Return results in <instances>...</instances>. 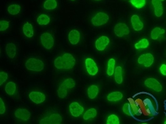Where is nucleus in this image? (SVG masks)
Returning <instances> with one entry per match:
<instances>
[{
	"mask_svg": "<svg viewBox=\"0 0 166 124\" xmlns=\"http://www.w3.org/2000/svg\"><path fill=\"white\" fill-rule=\"evenodd\" d=\"M55 66L58 69H72L75 65V60L71 54L65 53L55 60Z\"/></svg>",
	"mask_w": 166,
	"mask_h": 124,
	"instance_id": "obj_1",
	"label": "nucleus"
},
{
	"mask_svg": "<svg viewBox=\"0 0 166 124\" xmlns=\"http://www.w3.org/2000/svg\"><path fill=\"white\" fill-rule=\"evenodd\" d=\"M44 63L39 59L30 58L26 63V67L31 71L40 72L44 69Z\"/></svg>",
	"mask_w": 166,
	"mask_h": 124,
	"instance_id": "obj_2",
	"label": "nucleus"
},
{
	"mask_svg": "<svg viewBox=\"0 0 166 124\" xmlns=\"http://www.w3.org/2000/svg\"><path fill=\"white\" fill-rule=\"evenodd\" d=\"M109 20V16L104 12H100L96 14L92 18V23L94 26H100L107 23Z\"/></svg>",
	"mask_w": 166,
	"mask_h": 124,
	"instance_id": "obj_3",
	"label": "nucleus"
},
{
	"mask_svg": "<svg viewBox=\"0 0 166 124\" xmlns=\"http://www.w3.org/2000/svg\"><path fill=\"white\" fill-rule=\"evenodd\" d=\"M41 41L42 45L47 50H50L54 45V40L53 36L49 33H44L41 35Z\"/></svg>",
	"mask_w": 166,
	"mask_h": 124,
	"instance_id": "obj_4",
	"label": "nucleus"
},
{
	"mask_svg": "<svg viewBox=\"0 0 166 124\" xmlns=\"http://www.w3.org/2000/svg\"><path fill=\"white\" fill-rule=\"evenodd\" d=\"M154 61V58L152 54L150 53H146L141 55L140 57L138 58V63L139 64L144 65V66L146 67H151Z\"/></svg>",
	"mask_w": 166,
	"mask_h": 124,
	"instance_id": "obj_5",
	"label": "nucleus"
},
{
	"mask_svg": "<svg viewBox=\"0 0 166 124\" xmlns=\"http://www.w3.org/2000/svg\"><path fill=\"white\" fill-rule=\"evenodd\" d=\"M114 33L118 37H123L129 34V28L124 23H117L114 27Z\"/></svg>",
	"mask_w": 166,
	"mask_h": 124,
	"instance_id": "obj_6",
	"label": "nucleus"
},
{
	"mask_svg": "<svg viewBox=\"0 0 166 124\" xmlns=\"http://www.w3.org/2000/svg\"><path fill=\"white\" fill-rule=\"evenodd\" d=\"M62 122V117L58 114H52L40 121L41 124H60Z\"/></svg>",
	"mask_w": 166,
	"mask_h": 124,
	"instance_id": "obj_7",
	"label": "nucleus"
},
{
	"mask_svg": "<svg viewBox=\"0 0 166 124\" xmlns=\"http://www.w3.org/2000/svg\"><path fill=\"white\" fill-rule=\"evenodd\" d=\"M144 84H145L147 87L151 88L156 91H162V85H160V83L158 81L154 79V78H148V79H147L145 81Z\"/></svg>",
	"mask_w": 166,
	"mask_h": 124,
	"instance_id": "obj_8",
	"label": "nucleus"
},
{
	"mask_svg": "<svg viewBox=\"0 0 166 124\" xmlns=\"http://www.w3.org/2000/svg\"><path fill=\"white\" fill-rule=\"evenodd\" d=\"M85 65H86L87 71L90 75H95L98 72V67L95 62L92 58H87L85 60Z\"/></svg>",
	"mask_w": 166,
	"mask_h": 124,
	"instance_id": "obj_9",
	"label": "nucleus"
},
{
	"mask_svg": "<svg viewBox=\"0 0 166 124\" xmlns=\"http://www.w3.org/2000/svg\"><path fill=\"white\" fill-rule=\"evenodd\" d=\"M70 111L75 117H78L84 111V108L77 102H73L70 105Z\"/></svg>",
	"mask_w": 166,
	"mask_h": 124,
	"instance_id": "obj_10",
	"label": "nucleus"
},
{
	"mask_svg": "<svg viewBox=\"0 0 166 124\" xmlns=\"http://www.w3.org/2000/svg\"><path fill=\"white\" fill-rule=\"evenodd\" d=\"M29 98L36 104H41L45 101V96L44 94L39 91H32L29 94Z\"/></svg>",
	"mask_w": 166,
	"mask_h": 124,
	"instance_id": "obj_11",
	"label": "nucleus"
},
{
	"mask_svg": "<svg viewBox=\"0 0 166 124\" xmlns=\"http://www.w3.org/2000/svg\"><path fill=\"white\" fill-rule=\"evenodd\" d=\"M109 39L108 37L101 36L96 40L95 46L98 50L102 51L105 49L106 46L109 45Z\"/></svg>",
	"mask_w": 166,
	"mask_h": 124,
	"instance_id": "obj_12",
	"label": "nucleus"
},
{
	"mask_svg": "<svg viewBox=\"0 0 166 124\" xmlns=\"http://www.w3.org/2000/svg\"><path fill=\"white\" fill-rule=\"evenodd\" d=\"M15 116L23 121H28L31 116V114L28 110L23 109H18L16 110Z\"/></svg>",
	"mask_w": 166,
	"mask_h": 124,
	"instance_id": "obj_13",
	"label": "nucleus"
},
{
	"mask_svg": "<svg viewBox=\"0 0 166 124\" xmlns=\"http://www.w3.org/2000/svg\"><path fill=\"white\" fill-rule=\"evenodd\" d=\"M152 4L155 9V15L157 17H161L163 13L162 2L160 0H152Z\"/></svg>",
	"mask_w": 166,
	"mask_h": 124,
	"instance_id": "obj_14",
	"label": "nucleus"
},
{
	"mask_svg": "<svg viewBox=\"0 0 166 124\" xmlns=\"http://www.w3.org/2000/svg\"><path fill=\"white\" fill-rule=\"evenodd\" d=\"M132 24L135 31H141L143 28V23L140 20L138 15H133L132 17Z\"/></svg>",
	"mask_w": 166,
	"mask_h": 124,
	"instance_id": "obj_15",
	"label": "nucleus"
},
{
	"mask_svg": "<svg viewBox=\"0 0 166 124\" xmlns=\"http://www.w3.org/2000/svg\"><path fill=\"white\" fill-rule=\"evenodd\" d=\"M80 39V34L78 31L72 30L69 34V40L71 44L76 45L79 43Z\"/></svg>",
	"mask_w": 166,
	"mask_h": 124,
	"instance_id": "obj_16",
	"label": "nucleus"
},
{
	"mask_svg": "<svg viewBox=\"0 0 166 124\" xmlns=\"http://www.w3.org/2000/svg\"><path fill=\"white\" fill-rule=\"evenodd\" d=\"M128 101L131 106V109L132 110L133 114L136 116H140L142 114L141 109L136 105L134 99L133 98H128Z\"/></svg>",
	"mask_w": 166,
	"mask_h": 124,
	"instance_id": "obj_17",
	"label": "nucleus"
},
{
	"mask_svg": "<svg viewBox=\"0 0 166 124\" xmlns=\"http://www.w3.org/2000/svg\"><path fill=\"white\" fill-rule=\"evenodd\" d=\"M23 34L26 36L31 38L34 36V28L30 23H26L23 27Z\"/></svg>",
	"mask_w": 166,
	"mask_h": 124,
	"instance_id": "obj_18",
	"label": "nucleus"
},
{
	"mask_svg": "<svg viewBox=\"0 0 166 124\" xmlns=\"http://www.w3.org/2000/svg\"><path fill=\"white\" fill-rule=\"evenodd\" d=\"M123 98V94L119 91L112 92L107 96V99L109 101H118Z\"/></svg>",
	"mask_w": 166,
	"mask_h": 124,
	"instance_id": "obj_19",
	"label": "nucleus"
},
{
	"mask_svg": "<svg viewBox=\"0 0 166 124\" xmlns=\"http://www.w3.org/2000/svg\"><path fill=\"white\" fill-rule=\"evenodd\" d=\"M114 79L117 84H122L123 82V77H122V68L121 67L118 66L115 69V74H114Z\"/></svg>",
	"mask_w": 166,
	"mask_h": 124,
	"instance_id": "obj_20",
	"label": "nucleus"
},
{
	"mask_svg": "<svg viewBox=\"0 0 166 124\" xmlns=\"http://www.w3.org/2000/svg\"><path fill=\"white\" fill-rule=\"evenodd\" d=\"M99 93V88L96 85H92L88 88L87 90V94L88 96L90 99H95L96 96H97V94Z\"/></svg>",
	"mask_w": 166,
	"mask_h": 124,
	"instance_id": "obj_21",
	"label": "nucleus"
},
{
	"mask_svg": "<svg viewBox=\"0 0 166 124\" xmlns=\"http://www.w3.org/2000/svg\"><path fill=\"white\" fill-rule=\"evenodd\" d=\"M6 52L10 58H14L16 55V46L14 44H9L6 46Z\"/></svg>",
	"mask_w": 166,
	"mask_h": 124,
	"instance_id": "obj_22",
	"label": "nucleus"
},
{
	"mask_svg": "<svg viewBox=\"0 0 166 124\" xmlns=\"http://www.w3.org/2000/svg\"><path fill=\"white\" fill-rule=\"evenodd\" d=\"M165 32V31L164 29L160 28L159 27H156L151 31V39L153 40H157L160 35L164 34Z\"/></svg>",
	"mask_w": 166,
	"mask_h": 124,
	"instance_id": "obj_23",
	"label": "nucleus"
},
{
	"mask_svg": "<svg viewBox=\"0 0 166 124\" xmlns=\"http://www.w3.org/2000/svg\"><path fill=\"white\" fill-rule=\"evenodd\" d=\"M5 91L9 94V95H13L16 91V85L15 83L12 82H9L5 87Z\"/></svg>",
	"mask_w": 166,
	"mask_h": 124,
	"instance_id": "obj_24",
	"label": "nucleus"
},
{
	"mask_svg": "<svg viewBox=\"0 0 166 124\" xmlns=\"http://www.w3.org/2000/svg\"><path fill=\"white\" fill-rule=\"evenodd\" d=\"M44 7L48 10L54 9L57 7V2L55 0H46L44 3Z\"/></svg>",
	"mask_w": 166,
	"mask_h": 124,
	"instance_id": "obj_25",
	"label": "nucleus"
},
{
	"mask_svg": "<svg viewBox=\"0 0 166 124\" xmlns=\"http://www.w3.org/2000/svg\"><path fill=\"white\" fill-rule=\"evenodd\" d=\"M75 86V82L73 79H67L62 83L60 87L64 89H72Z\"/></svg>",
	"mask_w": 166,
	"mask_h": 124,
	"instance_id": "obj_26",
	"label": "nucleus"
},
{
	"mask_svg": "<svg viewBox=\"0 0 166 124\" xmlns=\"http://www.w3.org/2000/svg\"><path fill=\"white\" fill-rule=\"evenodd\" d=\"M21 7L18 4H12L8 7V12L12 15H17L20 12Z\"/></svg>",
	"mask_w": 166,
	"mask_h": 124,
	"instance_id": "obj_27",
	"label": "nucleus"
},
{
	"mask_svg": "<svg viewBox=\"0 0 166 124\" xmlns=\"http://www.w3.org/2000/svg\"><path fill=\"white\" fill-rule=\"evenodd\" d=\"M37 22L40 25H47L50 22V18L45 14H41L37 18Z\"/></svg>",
	"mask_w": 166,
	"mask_h": 124,
	"instance_id": "obj_28",
	"label": "nucleus"
},
{
	"mask_svg": "<svg viewBox=\"0 0 166 124\" xmlns=\"http://www.w3.org/2000/svg\"><path fill=\"white\" fill-rule=\"evenodd\" d=\"M149 45V42L148 40L146 39H143L141 40L140 41H138L137 44H136L135 48L136 49H143V48H148Z\"/></svg>",
	"mask_w": 166,
	"mask_h": 124,
	"instance_id": "obj_29",
	"label": "nucleus"
},
{
	"mask_svg": "<svg viewBox=\"0 0 166 124\" xmlns=\"http://www.w3.org/2000/svg\"><path fill=\"white\" fill-rule=\"evenodd\" d=\"M97 116V111L95 109H90L85 112V114L83 116V118L85 120H88L90 118H95Z\"/></svg>",
	"mask_w": 166,
	"mask_h": 124,
	"instance_id": "obj_30",
	"label": "nucleus"
},
{
	"mask_svg": "<svg viewBox=\"0 0 166 124\" xmlns=\"http://www.w3.org/2000/svg\"><path fill=\"white\" fill-rule=\"evenodd\" d=\"M114 67H115V60L113 58L109 59L108 62V68L107 75L109 76H112L114 73Z\"/></svg>",
	"mask_w": 166,
	"mask_h": 124,
	"instance_id": "obj_31",
	"label": "nucleus"
},
{
	"mask_svg": "<svg viewBox=\"0 0 166 124\" xmlns=\"http://www.w3.org/2000/svg\"><path fill=\"white\" fill-rule=\"evenodd\" d=\"M131 3L137 9H141L146 5V0H131Z\"/></svg>",
	"mask_w": 166,
	"mask_h": 124,
	"instance_id": "obj_32",
	"label": "nucleus"
},
{
	"mask_svg": "<svg viewBox=\"0 0 166 124\" xmlns=\"http://www.w3.org/2000/svg\"><path fill=\"white\" fill-rule=\"evenodd\" d=\"M106 123H107V124H119L120 122H119V119L117 116L112 114V115L109 116L108 117V119H107V121H106Z\"/></svg>",
	"mask_w": 166,
	"mask_h": 124,
	"instance_id": "obj_33",
	"label": "nucleus"
},
{
	"mask_svg": "<svg viewBox=\"0 0 166 124\" xmlns=\"http://www.w3.org/2000/svg\"><path fill=\"white\" fill-rule=\"evenodd\" d=\"M58 96L60 98H65V96L68 94V92H67V90L66 89H64L61 87H59V90L58 91Z\"/></svg>",
	"mask_w": 166,
	"mask_h": 124,
	"instance_id": "obj_34",
	"label": "nucleus"
},
{
	"mask_svg": "<svg viewBox=\"0 0 166 124\" xmlns=\"http://www.w3.org/2000/svg\"><path fill=\"white\" fill-rule=\"evenodd\" d=\"M9 21H0V31H5L6 29L9 28Z\"/></svg>",
	"mask_w": 166,
	"mask_h": 124,
	"instance_id": "obj_35",
	"label": "nucleus"
},
{
	"mask_svg": "<svg viewBox=\"0 0 166 124\" xmlns=\"http://www.w3.org/2000/svg\"><path fill=\"white\" fill-rule=\"evenodd\" d=\"M8 75L5 72H0V85H2L7 80Z\"/></svg>",
	"mask_w": 166,
	"mask_h": 124,
	"instance_id": "obj_36",
	"label": "nucleus"
},
{
	"mask_svg": "<svg viewBox=\"0 0 166 124\" xmlns=\"http://www.w3.org/2000/svg\"><path fill=\"white\" fill-rule=\"evenodd\" d=\"M123 111L124 112V114H127L128 116H131V106L128 103L125 104L123 106Z\"/></svg>",
	"mask_w": 166,
	"mask_h": 124,
	"instance_id": "obj_37",
	"label": "nucleus"
},
{
	"mask_svg": "<svg viewBox=\"0 0 166 124\" xmlns=\"http://www.w3.org/2000/svg\"><path fill=\"white\" fill-rule=\"evenodd\" d=\"M5 110H6V109H5L4 103L3 100H2V98H1L0 99V114H4Z\"/></svg>",
	"mask_w": 166,
	"mask_h": 124,
	"instance_id": "obj_38",
	"label": "nucleus"
},
{
	"mask_svg": "<svg viewBox=\"0 0 166 124\" xmlns=\"http://www.w3.org/2000/svg\"><path fill=\"white\" fill-rule=\"evenodd\" d=\"M160 71L163 75H166V65L163 64L160 67Z\"/></svg>",
	"mask_w": 166,
	"mask_h": 124,
	"instance_id": "obj_39",
	"label": "nucleus"
},
{
	"mask_svg": "<svg viewBox=\"0 0 166 124\" xmlns=\"http://www.w3.org/2000/svg\"><path fill=\"white\" fill-rule=\"evenodd\" d=\"M95 1H101V0H95Z\"/></svg>",
	"mask_w": 166,
	"mask_h": 124,
	"instance_id": "obj_40",
	"label": "nucleus"
},
{
	"mask_svg": "<svg viewBox=\"0 0 166 124\" xmlns=\"http://www.w3.org/2000/svg\"><path fill=\"white\" fill-rule=\"evenodd\" d=\"M160 1H161V2H163V1H164V0H160Z\"/></svg>",
	"mask_w": 166,
	"mask_h": 124,
	"instance_id": "obj_41",
	"label": "nucleus"
},
{
	"mask_svg": "<svg viewBox=\"0 0 166 124\" xmlns=\"http://www.w3.org/2000/svg\"><path fill=\"white\" fill-rule=\"evenodd\" d=\"M165 124H166V121H165Z\"/></svg>",
	"mask_w": 166,
	"mask_h": 124,
	"instance_id": "obj_42",
	"label": "nucleus"
},
{
	"mask_svg": "<svg viewBox=\"0 0 166 124\" xmlns=\"http://www.w3.org/2000/svg\"><path fill=\"white\" fill-rule=\"evenodd\" d=\"M71 1H75V0H71Z\"/></svg>",
	"mask_w": 166,
	"mask_h": 124,
	"instance_id": "obj_43",
	"label": "nucleus"
}]
</instances>
